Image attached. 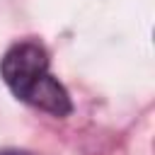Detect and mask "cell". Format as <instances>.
Listing matches in <instances>:
<instances>
[{"mask_svg": "<svg viewBox=\"0 0 155 155\" xmlns=\"http://www.w3.org/2000/svg\"><path fill=\"white\" fill-rule=\"evenodd\" d=\"M0 75L10 87V92L31 107L51 116H68L73 111L70 94L51 75L48 53L41 44L36 41L12 44L0 61Z\"/></svg>", "mask_w": 155, "mask_h": 155, "instance_id": "obj_1", "label": "cell"}, {"mask_svg": "<svg viewBox=\"0 0 155 155\" xmlns=\"http://www.w3.org/2000/svg\"><path fill=\"white\" fill-rule=\"evenodd\" d=\"M0 155H27V153H19V150H2Z\"/></svg>", "mask_w": 155, "mask_h": 155, "instance_id": "obj_2", "label": "cell"}]
</instances>
